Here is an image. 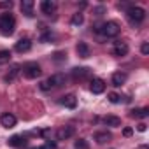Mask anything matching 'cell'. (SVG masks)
Listing matches in <instances>:
<instances>
[{
    "label": "cell",
    "instance_id": "cell-1",
    "mask_svg": "<svg viewBox=\"0 0 149 149\" xmlns=\"http://www.w3.org/2000/svg\"><path fill=\"white\" fill-rule=\"evenodd\" d=\"M97 33L104 35V37H116L119 33V25L116 21H107V23H102L95 28Z\"/></svg>",
    "mask_w": 149,
    "mask_h": 149
},
{
    "label": "cell",
    "instance_id": "cell-2",
    "mask_svg": "<svg viewBox=\"0 0 149 149\" xmlns=\"http://www.w3.org/2000/svg\"><path fill=\"white\" fill-rule=\"evenodd\" d=\"M16 28V19L11 14H2L0 16V33L2 35H13Z\"/></svg>",
    "mask_w": 149,
    "mask_h": 149
},
{
    "label": "cell",
    "instance_id": "cell-3",
    "mask_svg": "<svg viewBox=\"0 0 149 149\" xmlns=\"http://www.w3.org/2000/svg\"><path fill=\"white\" fill-rule=\"evenodd\" d=\"M63 84H65V76L63 74H54V76L47 77L44 83H40V90L47 91V90H53V88H60Z\"/></svg>",
    "mask_w": 149,
    "mask_h": 149
},
{
    "label": "cell",
    "instance_id": "cell-4",
    "mask_svg": "<svg viewBox=\"0 0 149 149\" xmlns=\"http://www.w3.org/2000/svg\"><path fill=\"white\" fill-rule=\"evenodd\" d=\"M126 14H128V19L133 21V23H142L144 18H146V11H144L142 7H139V6H132V7H128Z\"/></svg>",
    "mask_w": 149,
    "mask_h": 149
},
{
    "label": "cell",
    "instance_id": "cell-5",
    "mask_svg": "<svg viewBox=\"0 0 149 149\" xmlns=\"http://www.w3.org/2000/svg\"><path fill=\"white\" fill-rule=\"evenodd\" d=\"M23 74H25V77H26V79H37L40 74H42V70H40L39 63L30 61V63H26V65L23 67Z\"/></svg>",
    "mask_w": 149,
    "mask_h": 149
},
{
    "label": "cell",
    "instance_id": "cell-6",
    "mask_svg": "<svg viewBox=\"0 0 149 149\" xmlns=\"http://www.w3.org/2000/svg\"><path fill=\"white\" fill-rule=\"evenodd\" d=\"M74 133H76V128H74V126H61V128L56 132V139H58V140H67V139H70Z\"/></svg>",
    "mask_w": 149,
    "mask_h": 149
},
{
    "label": "cell",
    "instance_id": "cell-7",
    "mask_svg": "<svg viewBox=\"0 0 149 149\" xmlns=\"http://www.w3.org/2000/svg\"><path fill=\"white\" fill-rule=\"evenodd\" d=\"M90 90H91L93 95H100V93L105 91V83H104L102 79H91V83H90Z\"/></svg>",
    "mask_w": 149,
    "mask_h": 149
},
{
    "label": "cell",
    "instance_id": "cell-8",
    "mask_svg": "<svg viewBox=\"0 0 149 149\" xmlns=\"http://www.w3.org/2000/svg\"><path fill=\"white\" fill-rule=\"evenodd\" d=\"M0 123H2L4 128H14L16 126V116L7 112V114H4L2 118H0Z\"/></svg>",
    "mask_w": 149,
    "mask_h": 149
},
{
    "label": "cell",
    "instance_id": "cell-9",
    "mask_svg": "<svg viewBox=\"0 0 149 149\" xmlns=\"http://www.w3.org/2000/svg\"><path fill=\"white\" fill-rule=\"evenodd\" d=\"M40 11L44 14H53L56 11V4L53 2V0H42L40 2Z\"/></svg>",
    "mask_w": 149,
    "mask_h": 149
},
{
    "label": "cell",
    "instance_id": "cell-10",
    "mask_svg": "<svg viewBox=\"0 0 149 149\" xmlns=\"http://www.w3.org/2000/svg\"><path fill=\"white\" fill-rule=\"evenodd\" d=\"M32 49V40L30 39H21L16 42V51L18 53H28Z\"/></svg>",
    "mask_w": 149,
    "mask_h": 149
},
{
    "label": "cell",
    "instance_id": "cell-11",
    "mask_svg": "<svg viewBox=\"0 0 149 149\" xmlns=\"http://www.w3.org/2000/svg\"><path fill=\"white\" fill-rule=\"evenodd\" d=\"M61 105H65V107H68V109H76V105H77V98H76V95H67V97H61Z\"/></svg>",
    "mask_w": 149,
    "mask_h": 149
},
{
    "label": "cell",
    "instance_id": "cell-12",
    "mask_svg": "<svg viewBox=\"0 0 149 149\" xmlns=\"http://www.w3.org/2000/svg\"><path fill=\"white\" fill-rule=\"evenodd\" d=\"M128 54V44L126 42H116L114 44V56H125Z\"/></svg>",
    "mask_w": 149,
    "mask_h": 149
},
{
    "label": "cell",
    "instance_id": "cell-13",
    "mask_svg": "<svg viewBox=\"0 0 149 149\" xmlns=\"http://www.w3.org/2000/svg\"><path fill=\"white\" fill-rule=\"evenodd\" d=\"M7 144H9L11 147H21V146H25V144H26V140H25V137H23V135H13V137L7 140Z\"/></svg>",
    "mask_w": 149,
    "mask_h": 149
},
{
    "label": "cell",
    "instance_id": "cell-14",
    "mask_svg": "<svg viewBox=\"0 0 149 149\" xmlns=\"http://www.w3.org/2000/svg\"><path fill=\"white\" fill-rule=\"evenodd\" d=\"M88 76H90V68H86V67L74 68V70H72V77H74V79H84V77H88Z\"/></svg>",
    "mask_w": 149,
    "mask_h": 149
},
{
    "label": "cell",
    "instance_id": "cell-15",
    "mask_svg": "<svg viewBox=\"0 0 149 149\" xmlns=\"http://www.w3.org/2000/svg\"><path fill=\"white\" fill-rule=\"evenodd\" d=\"M21 11H23L25 16H33V0H23Z\"/></svg>",
    "mask_w": 149,
    "mask_h": 149
},
{
    "label": "cell",
    "instance_id": "cell-16",
    "mask_svg": "<svg viewBox=\"0 0 149 149\" xmlns=\"http://www.w3.org/2000/svg\"><path fill=\"white\" fill-rule=\"evenodd\" d=\"M130 116H132V118H135V119H146V118L149 116V109H147V107H142V109H133V111L130 112Z\"/></svg>",
    "mask_w": 149,
    "mask_h": 149
},
{
    "label": "cell",
    "instance_id": "cell-17",
    "mask_svg": "<svg viewBox=\"0 0 149 149\" xmlns=\"http://www.w3.org/2000/svg\"><path fill=\"white\" fill-rule=\"evenodd\" d=\"M76 49H77V54H79L81 58H90V46H88L86 42H79Z\"/></svg>",
    "mask_w": 149,
    "mask_h": 149
},
{
    "label": "cell",
    "instance_id": "cell-18",
    "mask_svg": "<svg viewBox=\"0 0 149 149\" xmlns=\"http://www.w3.org/2000/svg\"><path fill=\"white\" fill-rule=\"evenodd\" d=\"M126 83V74L125 72H116L114 76H112V84L114 86H121Z\"/></svg>",
    "mask_w": 149,
    "mask_h": 149
},
{
    "label": "cell",
    "instance_id": "cell-19",
    "mask_svg": "<svg viewBox=\"0 0 149 149\" xmlns=\"http://www.w3.org/2000/svg\"><path fill=\"white\" fill-rule=\"evenodd\" d=\"M104 123H105L107 126L118 128V126H121V118H118V116H105V118H104Z\"/></svg>",
    "mask_w": 149,
    "mask_h": 149
},
{
    "label": "cell",
    "instance_id": "cell-20",
    "mask_svg": "<svg viewBox=\"0 0 149 149\" xmlns=\"http://www.w3.org/2000/svg\"><path fill=\"white\" fill-rule=\"evenodd\" d=\"M112 139V135L109 133V132H97L95 133V140L98 142V144H105V142H109Z\"/></svg>",
    "mask_w": 149,
    "mask_h": 149
},
{
    "label": "cell",
    "instance_id": "cell-21",
    "mask_svg": "<svg viewBox=\"0 0 149 149\" xmlns=\"http://www.w3.org/2000/svg\"><path fill=\"white\" fill-rule=\"evenodd\" d=\"M19 70H21V67H19V65H14V67L11 68V72H9L7 76H6V81H7V83L14 81V79L18 77V74H19Z\"/></svg>",
    "mask_w": 149,
    "mask_h": 149
},
{
    "label": "cell",
    "instance_id": "cell-22",
    "mask_svg": "<svg viewBox=\"0 0 149 149\" xmlns=\"http://www.w3.org/2000/svg\"><path fill=\"white\" fill-rule=\"evenodd\" d=\"M83 21H84V16L81 14V13H76L72 16V25L74 26H79V25H83Z\"/></svg>",
    "mask_w": 149,
    "mask_h": 149
},
{
    "label": "cell",
    "instance_id": "cell-23",
    "mask_svg": "<svg viewBox=\"0 0 149 149\" xmlns=\"http://www.w3.org/2000/svg\"><path fill=\"white\" fill-rule=\"evenodd\" d=\"M9 60H11V51H7V49L0 51V65H2V63H7Z\"/></svg>",
    "mask_w": 149,
    "mask_h": 149
},
{
    "label": "cell",
    "instance_id": "cell-24",
    "mask_svg": "<svg viewBox=\"0 0 149 149\" xmlns=\"http://www.w3.org/2000/svg\"><path fill=\"white\" fill-rule=\"evenodd\" d=\"M51 40H54V33L53 32H44L42 35H40V42H51Z\"/></svg>",
    "mask_w": 149,
    "mask_h": 149
},
{
    "label": "cell",
    "instance_id": "cell-25",
    "mask_svg": "<svg viewBox=\"0 0 149 149\" xmlns=\"http://www.w3.org/2000/svg\"><path fill=\"white\" fill-rule=\"evenodd\" d=\"M76 149H90V144H88V140H84V139H79V140H76Z\"/></svg>",
    "mask_w": 149,
    "mask_h": 149
},
{
    "label": "cell",
    "instance_id": "cell-26",
    "mask_svg": "<svg viewBox=\"0 0 149 149\" xmlns=\"http://www.w3.org/2000/svg\"><path fill=\"white\" fill-rule=\"evenodd\" d=\"M109 102L111 104H119L121 102V97L118 93H109Z\"/></svg>",
    "mask_w": 149,
    "mask_h": 149
},
{
    "label": "cell",
    "instance_id": "cell-27",
    "mask_svg": "<svg viewBox=\"0 0 149 149\" xmlns=\"http://www.w3.org/2000/svg\"><path fill=\"white\" fill-rule=\"evenodd\" d=\"M140 51H142V54H149V44L144 42V44L140 46Z\"/></svg>",
    "mask_w": 149,
    "mask_h": 149
},
{
    "label": "cell",
    "instance_id": "cell-28",
    "mask_svg": "<svg viewBox=\"0 0 149 149\" xmlns=\"http://www.w3.org/2000/svg\"><path fill=\"white\" fill-rule=\"evenodd\" d=\"M65 60V53H56L54 54V61H63Z\"/></svg>",
    "mask_w": 149,
    "mask_h": 149
},
{
    "label": "cell",
    "instance_id": "cell-29",
    "mask_svg": "<svg viewBox=\"0 0 149 149\" xmlns=\"http://www.w3.org/2000/svg\"><path fill=\"white\" fill-rule=\"evenodd\" d=\"M40 135H42V137H44V139H49V137H51V135H53V132H51V130H49V128H47V130H42V132H40Z\"/></svg>",
    "mask_w": 149,
    "mask_h": 149
},
{
    "label": "cell",
    "instance_id": "cell-30",
    "mask_svg": "<svg viewBox=\"0 0 149 149\" xmlns=\"http://www.w3.org/2000/svg\"><path fill=\"white\" fill-rule=\"evenodd\" d=\"M13 2H0V9H11Z\"/></svg>",
    "mask_w": 149,
    "mask_h": 149
},
{
    "label": "cell",
    "instance_id": "cell-31",
    "mask_svg": "<svg viewBox=\"0 0 149 149\" xmlns=\"http://www.w3.org/2000/svg\"><path fill=\"white\" fill-rule=\"evenodd\" d=\"M132 133H133V130H132V128H125V130H123V135H125V137H130Z\"/></svg>",
    "mask_w": 149,
    "mask_h": 149
},
{
    "label": "cell",
    "instance_id": "cell-32",
    "mask_svg": "<svg viewBox=\"0 0 149 149\" xmlns=\"http://www.w3.org/2000/svg\"><path fill=\"white\" fill-rule=\"evenodd\" d=\"M44 147H46V149H56V144H54V142H46Z\"/></svg>",
    "mask_w": 149,
    "mask_h": 149
},
{
    "label": "cell",
    "instance_id": "cell-33",
    "mask_svg": "<svg viewBox=\"0 0 149 149\" xmlns=\"http://www.w3.org/2000/svg\"><path fill=\"white\" fill-rule=\"evenodd\" d=\"M146 128H147V126H146V123H139V126H137V130H139V132H146Z\"/></svg>",
    "mask_w": 149,
    "mask_h": 149
},
{
    "label": "cell",
    "instance_id": "cell-34",
    "mask_svg": "<svg viewBox=\"0 0 149 149\" xmlns=\"http://www.w3.org/2000/svg\"><path fill=\"white\" fill-rule=\"evenodd\" d=\"M35 149H46V147H44V146H40V147H35Z\"/></svg>",
    "mask_w": 149,
    "mask_h": 149
}]
</instances>
